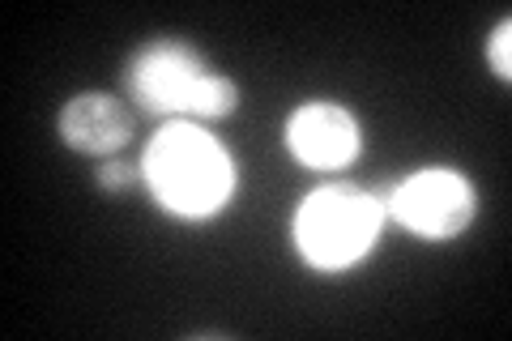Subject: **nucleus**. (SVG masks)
<instances>
[{"mask_svg":"<svg viewBox=\"0 0 512 341\" xmlns=\"http://www.w3.org/2000/svg\"><path fill=\"white\" fill-rule=\"evenodd\" d=\"M158 205H167L180 218H210L235 192V162L222 150V141L210 137L192 120H175L146 145L141 158Z\"/></svg>","mask_w":512,"mask_h":341,"instance_id":"1","label":"nucleus"},{"mask_svg":"<svg viewBox=\"0 0 512 341\" xmlns=\"http://www.w3.org/2000/svg\"><path fill=\"white\" fill-rule=\"evenodd\" d=\"M124 94L150 116H231L239 90L231 77L214 73L197 47L180 39H154L124 64Z\"/></svg>","mask_w":512,"mask_h":341,"instance_id":"2","label":"nucleus"},{"mask_svg":"<svg viewBox=\"0 0 512 341\" xmlns=\"http://www.w3.org/2000/svg\"><path fill=\"white\" fill-rule=\"evenodd\" d=\"M384 205L355 184H325L308 192L295 214V248L312 269L338 273L363 261L380 239Z\"/></svg>","mask_w":512,"mask_h":341,"instance_id":"3","label":"nucleus"},{"mask_svg":"<svg viewBox=\"0 0 512 341\" xmlns=\"http://www.w3.org/2000/svg\"><path fill=\"white\" fill-rule=\"evenodd\" d=\"M406 231L423 239H453L474 222V184L453 167H427L406 175L389 197L380 201Z\"/></svg>","mask_w":512,"mask_h":341,"instance_id":"4","label":"nucleus"},{"mask_svg":"<svg viewBox=\"0 0 512 341\" xmlns=\"http://www.w3.org/2000/svg\"><path fill=\"white\" fill-rule=\"evenodd\" d=\"M286 145L312 171H342L359 158V120L342 103H303L286 120Z\"/></svg>","mask_w":512,"mask_h":341,"instance_id":"5","label":"nucleus"},{"mask_svg":"<svg viewBox=\"0 0 512 341\" xmlns=\"http://www.w3.org/2000/svg\"><path fill=\"white\" fill-rule=\"evenodd\" d=\"M60 137L69 150L82 154H116L133 137V116L124 111L116 94H73L60 107Z\"/></svg>","mask_w":512,"mask_h":341,"instance_id":"6","label":"nucleus"},{"mask_svg":"<svg viewBox=\"0 0 512 341\" xmlns=\"http://www.w3.org/2000/svg\"><path fill=\"white\" fill-rule=\"evenodd\" d=\"M487 60H491V73H495V77H504V81L512 77V22H508V18L491 30Z\"/></svg>","mask_w":512,"mask_h":341,"instance_id":"7","label":"nucleus"},{"mask_svg":"<svg viewBox=\"0 0 512 341\" xmlns=\"http://www.w3.org/2000/svg\"><path fill=\"white\" fill-rule=\"evenodd\" d=\"M94 180H99V188L116 192V188L133 184V167H128V162H107V167H99V175H94Z\"/></svg>","mask_w":512,"mask_h":341,"instance_id":"8","label":"nucleus"}]
</instances>
